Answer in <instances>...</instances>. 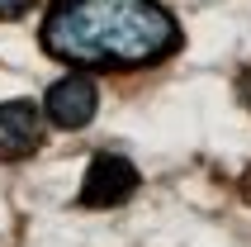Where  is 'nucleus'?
I'll list each match as a JSON object with an SVG mask.
<instances>
[{
	"instance_id": "nucleus-1",
	"label": "nucleus",
	"mask_w": 251,
	"mask_h": 247,
	"mask_svg": "<svg viewBox=\"0 0 251 247\" xmlns=\"http://www.w3.org/2000/svg\"><path fill=\"white\" fill-rule=\"evenodd\" d=\"M38 48L71 71L133 76L171 62L185 48V29L161 0H52Z\"/></svg>"
},
{
	"instance_id": "nucleus-5",
	"label": "nucleus",
	"mask_w": 251,
	"mask_h": 247,
	"mask_svg": "<svg viewBox=\"0 0 251 247\" xmlns=\"http://www.w3.org/2000/svg\"><path fill=\"white\" fill-rule=\"evenodd\" d=\"M33 5H38V0H0V19H5V24H10V19H24Z\"/></svg>"
},
{
	"instance_id": "nucleus-2",
	"label": "nucleus",
	"mask_w": 251,
	"mask_h": 247,
	"mask_svg": "<svg viewBox=\"0 0 251 247\" xmlns=\"http://www.w3.org/2000/svg\"><path fill=\"white\" fill-rule=\"evenodd\" d=\"M142 185V171L124 152H95L85 166V181L76 190V209H119L128 205Z\"/></svg>"
},
{
	"instance_id": "nucleus-3",
	"label": "nucleus",
	"mask_w": 251,
	"mask_h": 247,
	"mask_svg": "<svg viewBox=\"0 0 251 247\" xmlns=\"http://www.w3.org/2000/svg\"><path fill=\"white\" fill-rule=\"evenodd\" d=\"M95 110H100V86L90 71H67L43 95V119L52 128H62V133H81L85 124L95 119Z\"/></svg>"
},
{
	"instance_id": "nucleus-7",
	"label": "nucleus",
	"mask_w": 251,
	"mask_h": 247,
	"mask_svg": "<svg viewBox=\"0 0 251 247\" xmlns=\"http://www.w3.org/2000/svg\"><path fill=\"white\" fill-rule=\"evenodd\" d=\"M237 190H242V200H247V205H251V166H247V171H242V181H237Z\"/></svg>"
},
{
	"instance_id": "nucleus-6",
	"label": "nucleus",
	"mask_w": 251,
	"mask_h": 247,
	"mask_svg": "<svg viewBox=\"0 0 251 247\" xmlns=\"http://www.w3.org/2000/svg\"><path fill=\"white\" fill-rule=\"evenodd\" d=\"M237 100L251 110V67H247V71H237Z\"/></svg>"
},
{
	"instance_id": "nucleus-4",
	"label": "nucleus",
	"mask_w": 251,
	"mask_h": 247,
	"mask_svg": "<svg viewBox=\"0 0 251 247\" xmlns=\"http://www.w3.org/2000/svg\"><path fill=\"white\" fill-rule=\"evenodd\" d=\"M43 148V105L33 100H5L0 105V162H28Z\"/></svg>"
}]
</instances>
